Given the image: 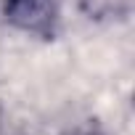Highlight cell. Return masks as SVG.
<instances>
[{"mask_svg": "<svg viewBox=\"0 0 135 135\" xmlns=\"http://www.w3.org/2000/svg\"><path fill=\"white\" fill-rule=\"evenodd\" d=\"M3 19L24 35L53 40L61 24V6L58 0H3Z\"/></svg>", "mask_w": 135, "mask_h": 135, "instance_id": "obj_1", "label": "cell"}, {"mask_svg": "<svg viewBox=\"0 0 135 135\" xmlns=\"http://www.w3.org/2000/svg\"><path fill=\"white\" fill-rule=\"evenodd\" d=\"M74 135H101V132H93V130H82V132H74Z\"/></svg>", "mask_w": 135, "mask_h": 135, "instance_id": "obj_2", "label": "cell"}, {"mask_svg": "<svg viewBox=\"0 0 135 135\" xmlns=\"http://www.w3.org/2000/svg\"><path fill=\"white\" fill-rule=\"evenodd\" d=\"M0 135H3V114H0Z\"/></svg>", "mask_w": 135, "mask_h": 135, "instance_id": "obj_3", "label": "cell"}]
</instances>
